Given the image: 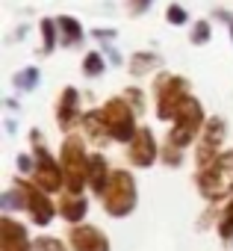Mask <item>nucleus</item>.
I'll use <instances>...</instances> for the list:
<instances>
[{
	"mask_svg": "<svg viewBox=\"0 0 233 251\" xmlns=\"http://www.w3.org/2000/svg\"><path fill=\"white\" fill-rule=\"evenodd\" d=\"M86 71H89V74H100V71H103L100 56H97V53H89V56H86Z\"/></svg>",
	"mask_w": 233,
	"mask_h": 251,
	"instance_id": "7ed1b4c3",
	"label": "nucleus"
},
{
	"mask_svg": "<svg viewBox=\"0 0 233 251\" xmlns=\"http://www.w3.org/2000/svg\"><path fill=\"white\" fill-rule=\"evenodd\" d=\"M151 151H154V145H151V136H148V130H142V139H139V145H136V154H133V160H136V163H151Z\"/></svg>",
	"mask_w": 233,
	"mask_h": 251,
	"instance_id": "f257e3e1",
	"label": "nucleus"
},
{
	"mask_svg": "<svg viewBox=\"0 0 233 251\" xmlns=\"http://www.w3.org/2000/svg\"><path fill=\"white\" fill-rule=\"evenodd\" d=\"M148 3H151V0H130V9H133V12H139V9H145Z\"/></svg>",
	"mask_w": 233,
	"mask_h": 251,
	"instance_id": "423d86ee",
	"label": "nucleus"
},
{
	"mask_svg": "<svg viewBox=\"0 0 233 251\" xmlns=\"http://www.w3.org/2000/svg\"><path fill=\"white\" fill-rule=\"evenodd\" d=\"M168 21H171V24H183V21H186L183 9H180V6H171V9H168Z\"/></svg>",
	"mask_w": 233,
	"mask_h": 251,
	"instance_id": "20e7f679",
	"label": "nucleus"
},
{
	"mask_svg": "<svg viewBox=\"0 0 233 251\" xmlns=\"http://www.w3.org/2000/svg\"><path fill=\"white\" fill-rule=\"evenodd\" d=\"M207 36H210V24H204V21H201V24L195 27V42L201 45V42H207Z\"/></svg>",
	"mask_w": 233,
	"mask_h": 251,
	"instance_id": "39448f33",
	"label": "nucleus"
},
{
	"mask_svg": "<svg viewBox=\"0 0 233 251\" xmlns=\"http://www.w3.org/2000/svg\"><path fill=\"white\" fill-rule=\"evenodd\" d=\"M59 27L65 30V42H80V24L77 21H71V18H59Z\"/></svg>",
	"mask_w": 233,
	"mask_h": 251,
	"instance_id": "f03ea898",
	"label": "nucleus"
}]
</instances>
